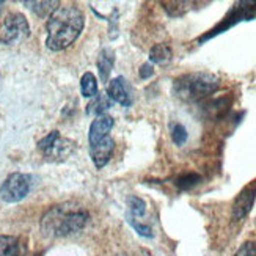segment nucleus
Listing matches in <instances>:
<instances>
[{"label": "nucleus", "instance_id": "obj_16", "mask_svg": "<svg viewBox=\"0 0 256 256\" xmlns=\"http://www.w3.org/2000/svg\"><path fill=\"white\" fill-rule=\"evenodd\" d=\"M24 5H27L33 13L41 16V18H46V16H50L55 10H57L60 6V2H52V0H49V2H24Z\"/></svg>", "mask_w": 256, "mask_h": 256}, {"label": "nucleus", "instance_id": "obj_9", "mask_svg": "<svg viewBox=\"0 0 256 256\" xmlns=\"http://www.w3.org/2000/svg\"><path fill=\"white\" fill-rule=\"evenodd\" d=\"M114 150H115V142L110 137H106L94 144H90V156L96 168H102V166L107 165V162L112 158Z\"/></svg>", "mask_w": 256, "mask_h": 256}, {"label": "nucleus", "instance_id": "obj_10", "mask_svg": "<svg viewBox=\"0 0 256 256\" xmlns=\"http://www.w3.org/2000/svg\"><path fill=\"white\" fill-rule=\"evenodd\" d=\"M114 128V118L108 115H102L98 116L92 126H90V132H88V140H90V144L98 143L99 140H102L106 137H108V132Z\"/></svg>", "mask_w": 256, "mask_h": 256}, {"label": "nucleus", "instance_id": "obj_11", "mask_svg": "<svg viewBox=\"0 0 256 256\" xmlns=\"http://www.w3.org/2000/svg\"><path fill=\"white\" fill-rule=\"evenodd\" d=\"M112 107V99L107 93H98L86 106V114L93 116H102L107 110Z\"/></svg>", "mask_w": 256, "mask_h": 256}, {"label": "nucleus", "instance_id": "obj_15", "mask_svg": "<svg viewBox=\"0 0 256 256\" xmlns=\"http://www.w3.org/2000/svg\"><path fill=\"white\" fill-rule=\"evenodd\" d=\"M172 60V49L166 44H154L150 50V62L165 64Z\"/></svg>", "mask_w": 256, "mask_h": 256}, {"label": "nucleus", "instance_id": "obj_8", "mask_svg": "<svg viewBox=\"0 0 256 256\" xmlns=\"http://www.w3.org/2000/svg\"><path fill=\"white\" fill-rule=\"evenodd\" d=\"M107 94L112 101H115L121 106H124V107L132 106V88L124 77L118 76V77H115V79L110 80Z\"/></svg>", "mask_w": 256, "mask_h": 256}, {"label": "nucleus", "instance_id": "obj_1", "mask_svg": "<svg viewBox=\"0 0 256 256\" xmlns=\"http://www.w3.org/2000/svg\"><path fill=\"white\" fill-rule=\"evenodd\" d=\"M85 26V16L82 11L74 5L58 6L49 16L46 30V46L54 52H60L79 38Z\"/></svg>", "mask_w": 256, "mask_h": 256}, {"label": "nucleus", "instance_id": "obj_24", "mask_svg": "<svg viewBox=\"0 0 256 256\" xmlns=\"http://www.w3.org/2000/svg\"><path fill=\"white\" fill-rule=\"evenodd\" d=\"M154 74V68H152V64L151 63H144L142 64V68L138 71V76H140V79H150V77Z\"/></svg>", "mask_w": 256, "mask_h": 256}, {"label": "nucleus", "instance_id": "obj_3", "mask_svg": "<svg viewBox=\"0 0 256 256\" xmlns=\"http://www.w3.org/2000/svg\"><path fill=\"white\" fill-rule=\"evenodd\" d=\"M218 79L208 72H192L178 77L173 82V93L186 102H198L218 90Z\"/></svg>", "mask_w": 256, "mask_h": 256}, {"label": "nucleus", "instance_id": "obj_22", "mask_svg": "<svg viewBox=\"0 0 256 256\" xmlns=\"http://www.w3.org/2000/svg\"><path fill=\"white\" fill-rule=\"evenodd\" d=\"M129 224L132 225V228L136 230L140 236H143V238H152V230H151L148 225H142V224H138V222H137L136 218H129Z\"/></svg>", "mask_w": 256, "mask_h": 256}, {"label": "nucleus", "instance_id": "obj_20", "mask_svg": "<svg viewBox=\"0 0 256 256\" xmlns=\"http://www.w3.org/2000/svg\"><path fill=\"white\" fill-rule=\"evenodd\" d=\"M200 178L198 174H195V173H188V174H184V176H181L180 180H178V187L180 188H184V190H188V188H192V187H195L198 182H200Z\"/></svg>", "mask_w": 256, "mask_h": 256}, {"label": "nucleus", "instance_id": "obj_21", "mask_svg": "<svg viewBox=\"0 0 256 256\" xmlns=\"http://www.w3.org/2000/svg\"><path fill=\"white\" fill-rule=\"evenodd\" d=\"M58 137H60L58 130H52V132L49 134V136H46L42 140L38 142V148H40L42 152H46V151L52 146V144L55 143V140H57Z\"/></svg>", "mask_w": 256, "mask_h": 256}, {"label": "nucleus", "instance_id": "obj_18", "mask_svg": "<svg viewBox=\"0 0 256 256\" xmlns=\"http://www.w3.org/2000/svg\"><path fill=\"white\" fill-rule=\"evenodd\" d=\"M128 206L130 209V214L134 217H143L146 212V203L138 196H129L128 198Z\"/></svg>", "mask_w": 256, "mask_h": 256}, {"label": "nucleus", "instance_id": "obj_17", "mask_svg": "<svg viewBox=\"0 0 256 256\" xmlns=\"http://www.w3.org/2000/svg\"><path fill=\"white\" fill-rule=\"evenodd\" d=\"M80 93L84 98H94L98 92V80L93 72H85L80 79Z\"/></svg>", "mask_w": 256, "mask_h": 256}, {"label": "nucleus", "instance_id": "obj_5", "mask_svg": "<svg viewBox=\"0 0 256 256\" xmlns=\"http://www.w3.org/2000/svg\"><path fill=\"white\" fill-rule=\"evenodd\" d=\"M32 188V178L24 173H11L0 187V198L5 203L22 202Z\"/></svg>", "mask_w": 256, "mask_h": 256}, {"label": "nucleus", "instance_id": "obj_12", "mask_svg": "<svg viewBox=\"0 0 256 256\" xmlns=\"http://www.w3.org/2000/svg\"><path fill=\"white\" fill-rule=\"evenodd\" d=\"M71 151H72V143L70 140H64V138L58 137L52 146L44 152V156L50 160H62V159L68 158Z\"/></svg>", "mask_w": 256, "mask_h": 256}, {"label": "nucleus", "instance_id": "obj_6", "mask_svg": "<svg viewBox=\"0 0 256 256\" xmlns=\"http://www.w3.org/2000/svg\"><path fill=\"white\" fill-rule=\"evenodd\" d=\"M254 14H256V2H239V4H236L230 13L226 14V18L222 20L216 28H212L209 33H206L203 38H200V42H204L206 40L218 35V33H224L225 30H228L232 26H236L240 20H248V19L254 18Z\"/></svg>", "mask_w": 256, "mask_h": 256}, {"label": "nucleus", "instance_id": "obj_13", "mask_svg": "<svg viewBox=\"0 0 256 256\" xmlns=\"http://www.w3.org/2000/svg\"><path fill=\"white\" fill-rule=\"evenodd\" d=\"M114 63H115V57H114V50L110 49H102L98 55V71H99V77L107 82L108 80V76L112 72V68H114Z\"/></svg>", "mask_w": 256, "mask_h": 256}, {"label": "nucleus", "instance_id": "obj_25", "mask_svg": "<svg viewBox=\"0 0 256 256\" xmlns=\"http://www.w3.org/2000/svg\"><path fill=\"white\" fill-rule=\"evenodd\" d=\"M2 6H4V2H0V11H2Z\"/></svg>", "mask_w": 256, "mask_h": 256}, {"label": "nucleus", "instance_id": "obj_14", "mask_svg": "<svg viewBox=\"0 0 256 256\" xmlns=\"http://www.w3.org/2000/svg\"><path fill=\"white\" fill-rule=\"evenodd\" d=\"M0 256H20V246L18 238L0 234Z\"/></svg>", "mask_w": 256, "mask_h": 256}, {"label": "nucleus", "instance_id": "obj_4", "mask_svg": "<svg viewBox=\"0 0 256 256\" xmlns=\"http://www.w3.org/2000/svg\"><path fill=\"white\" fill-rule=\"evenodd\" d=\"M30 36V26L24 14L10 13L4 19L2 32H0V41L5 44H19Z\"/></svg>", "mask_w": 256, "mask_h": 256}, {"label": "nucleus", "instance_id": "obj_26", "mask_svg": "<svg viewBox=\"0 0 256 256\" xmlns=\"http://www.w3.org/2000/svg\"><path fill=\"white\" fill-rule=\"evenodd\" d=\"M120 256H126V254H120Z\"/></svg>", "mask_w": 256, "mask_h": 256}, {"label": "nucleus", "instance_id": "obj_2", "mask_svg": "<svg viewBox=\"0 0 256 256\" xmlns=\"http://www.w3.org/2000/svg\"><path fill=\"white\" fill-rule=\"evenodd\" d=\"M88 212L71 203L50 208L41 220V231L48 238H64L85 228Z\"/></svg>", "mask_w": 256, "mask_h": 256}, {"label": "nucleus", "instance_id": "obj_7", "mask_svg": "<svg viewBox=\"0 0 256 256\" xmlns=\"http://www.w3.org/2000/svg\"><path fill=\"white\" fill-rule=\"evenodd\" d=\"M254 198H256V181L244 187L240 194L236 196L234 204H232V218L242 220L246 217L253 208Z\"/></svg>", "mask_w": 256, "mask_h": 256}, {"label": "nucleus", "instance_id": "obj_23", "mask_svg": "<svg viewBox=\"0 0 256 256\" xmlns=\"http://www.w3.org/2000/svg\"><path fill=\"white\" fill-rule=\"evenodd\" d=\"M234 256H256V244L254 242H246V244H242L240 248L236 252Z\"/></svg>", "mask_w": 256, "mask_h": 256}, {"label": "nucleus", "instance_id": "obj_19", "mask_svg": "<svg viewBox=\"0 0 256 256\" xmlns=\"http://www.w3.org/2000/svg\"><path fill=\"white\" fill-rule=\"evenodd\" d=\"M172 140L174 142V144H178V146H181V144L186 143L187 140V130L182 124L180 123H174L172 126Z\"/></svg>", "mask_w": 256, "mask_h": 256}]
</instances>
